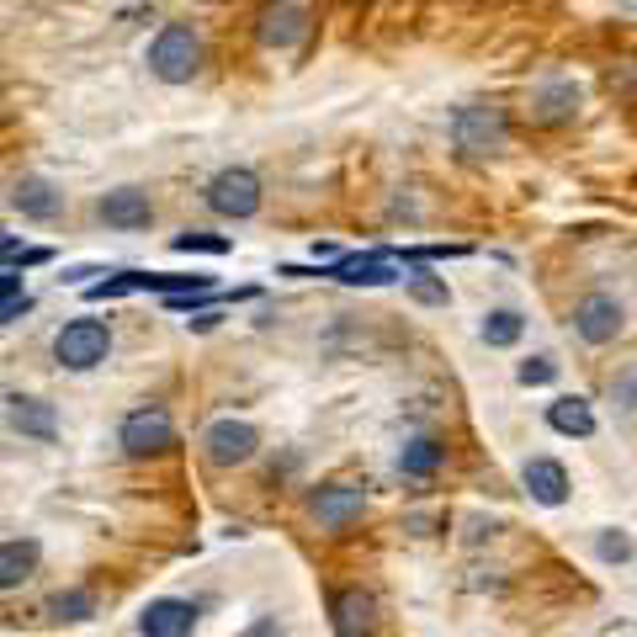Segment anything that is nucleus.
Listing matches in <instances>:
<instances>
[{
  "label": "nucleus",
  "instance_id": "obj_13",
  "mask_svg": "<svg viewBox=\"0 0 637 637\" xmlns=\"http://www.w3.org/2000/svg\"><path fill=\"white\" fill-rule=\"evenodd\" d=\"M362 505H366V494L356 484H325V488H314V499H308L314 520H319V526H330V531L362 516Z\"/></svg>",
  "mask_w": 637,
  "mask_h": 637
},
{
  "label": "nucleus",
  "instance_id": "obj_16",
  "mask_svg": "<svg viewBox=\"0 0 637 637\" xmlns=\"http://www.w3.org/2000/svg\"><path fill=\"white\" fill-rule=\"evenodd\" d=\"M547 425L558 430V436H579V441H590L595 436V409H590V398H552L547 404Z\"/></svg>",
  "mask_w": 637,
  "mask_h": 637
},
{
  "label": "nucleus",
  "instance_id": "obj_23",
  "mask_svg": "<svg viewBox=\"0 0 637 637\" xmlns=\"http://www.w3.org/2000/svg\"><path fill=\"white\" fill-rule=\"evenodd\" d=\"M171 250H182V255H229L234 240H223V234H208V229H186L171 240Z\"/></svg>",
  "mask_w": 637,
  "mask_h": 637
},
{
  "label": "nucleus",
  "instance_id": "obj_22",
  "mask_svg": "<svg viewBox=\"0 0 637 637\" xmlns=\"http://www.w3.org/2000/svg\"><path fill=\"white\" fill-rule=\"evenodd\" d=\"M48 616H54V622H91L96 595L91 590H59V595L48 601Z\"/></svg>",
  "mask_w": 637,
  "mask_h": 637
},
{
  "label": "nucleus",
  "instance_id": "obj_11",
  "mask_svg": "<svg viewBox=\"0 0 637 637\" xmlns=\"http://www.w3.org/2000/svg\"><path fill=\"white\" fill-rule=\"evenodd\" d=\"M11 208L32 218V223H54L64 212V191L48 176H22V182L11 186Z\"/></svg>",
  "mask_w": 637,
  "mask_h": 637
},
{
  "label": "nucleus",
  "instance_id": "obj_28",
  "mask_svg": "<svg viewBox=\"0 0 637 637\" xmlns=\"http://www.w3.org/2000/svg\"><path fill=\"white\" fill-rule=\"evenodd\" d=\"M28 308H32L28 293H6V308H0V325H17V319H22Z\"/></svg>",
  "mask_w": 637,
  "mask_h": 637
},
{
  "label": "nucleus",
  "instance_id": "obj_27",
  "mask_svg": "<svg viewBox=\"0 0 637 637\" xmlns=\"http://www.w3.org/2000/svg\"><path fill=\"white\" fill-rule=\"evenodd\" d=\"M611 394L622 398V409H627V415H637V372H627V377H616V383H611Z\"/></svg>",
  "mask_w": 637,
  "mask_h": 637
},
{
  "label": "nucleus",
  "instance_id": "obj_17",
  "mask_svg": "<svg viewBox=\"0 0 637 637\" xmlns=\"http://www.w3.org/2000/svg\"><path fill=\"white\" fill-rule=\"evenodd\" d=\"M441 441H430V436H415V441H404L398 447V473L404 479H430L436 468H441Z\"/></svg>",
  "mask_w": 637,
  "mask_h": 637
},
{
  "label": "nucleus",
  "instance_id": "obj_19",
  "mask_svg": "<svg viewBox=\"0 0 637 637\" xmlns=\"http://www.w3.org/2000/svg\"><path fill=\"white\" fill-rule=\"evenodd\" d=\"M298 37H304V11H298V6L266 11V22H261V43H266V48H287V43H298Z\"/></svg>",
  "mask_w": 637,
  "mask_h": 637
},
{
  "label": "nucleus",
  "instance_id": "obj_12",
  "mask_svg": "<svg viewBox=\"0 0 637 637\" xmlns=\"http://www.w3.org/2000/svg\"><path fill=\"white\" fill-rule=\"evenodd\" d=\"M319 276H334V282H345V287H388V282H398L394 255H388V250H372V255H345V261H334L330 272H319Z\"/></svg>",
  "mask_w": 637,
  "mask_h": 637
},
{
  "label": "nucleus",
  "instance_id": "obj_7",
  "mask_svg": "<svg viewBox=\"0 0 637 637\" xmlns=\"http://www.w3.org/2000/svg\"><path fill=\"white\" fill-rule=\"evenodd\" d=\"M622 325H627V308L616 304L611 293H590V298L574 308V334L584 345H611V340L622 334Z\"/></svg>",
  "mask_w": 637,
  "mask_h": 637
},
{
  "label": "nucleus",
  "instance_id": "obj_5",
  "mask_svg": "<svg viewBox=\"0 0 637 637\" xmlns=\"http://www.w3.org/2000/svg\"><path fill=\"white\" fill-rule=\"evenodd\" d=\"M255 447H261V436H255V425L244 420H212L202 430V457L212 468H244L255 457Z\"/></svg>",
  "mask_w": 637,
  "mask_h": 637
},
{
  "label": "nucleus",
  "instance_id": "obj_14",
  "mask_svg": "<svg viewBox=\"0 0 637 637\" xmlns=\"http://www.w3.org/2000/svg\"><path fill=\"white\" fill-rule=\"evenodd\" d=\"M520 484L526 494L547 505V510H558L563 499H569V473H563V462H552V457H531L526 468H520Z\"/></svg>",
  "mask_w": 637,
  "mask_h": 637
},
{
  "label": "nucleus",
  "instance_id": "obj_6",
  "mask_svg": "<svg viewBox=\"0 0 637 637\" xmlns=\"http://www.w3.org/2000/svg\"><path fill=\"white\" fill-rule=\"evenodd\" d=\"M118 441H122V452L128 457H154V452H165V447L176 441V425H171V415H165L160 404H150V409H133V415L122 420Z\"/></svg>",
  "mask_w": 637,
  "mask_h": 637
},
{
  "label": "nucleus",
  "instance_id": "obj_4",
  "mask_svg": "<svg viewBox=\"0 0 637 637\" xmlns=\"http://www.w3.org/2000/svg\"><path fill=\"white\" fill-rule=\"evenodd\" d=\"M208 208L223 212V218H255V212H261V182H255V171H244V165L218 171L208 182Z\"/></svg>",
  "mask_w": 637,
  "mask_h": 637
},
{
  "label": "nucleus",
  "instance_id": "obj_10",
  "mask_svg": "<svg viewBox=\"0 0 637 637\" xmlns=\"http://www.w3.org/2000/svg\"><path fill=\"white\" fill-rule=\"evenodd\" d=\"M96 212H101V223L107 229H122V234H133V229H150V197L139 191V186H118V191H107L101 202H96Z\"/></svg>",
  "mask_w": 637,
  "mask_h": 637
},
{
  "label": "nucleus",
  "instance_id": "obj_24",
  "mask_svg": "<svg viewBox=\"0 0 637 637\" xmlns=\"http://www.w3.org/2000/svg\"><path fill=\"white\" fill-rule=\"evenodd\" d=\"M404 287H409V298H415V304H425V308H447V304H452L447 282H441V276H430V272L404 276Z\"/></svg>",
  "mask_w": 637,
  "mask_h": 637
},
{
  "label": "nucleus",
  "instance_id": "obj_15",
  "mask_svg": "<svg viewBox=\"0 0 637 637\" xmlns=\"http://www.w3.org/2000/svg\"><path fill=\"white\" fill-rule=\"evenodd\" d=\"M372 611H377V601L366 590H340L334 595V637H366L372 633Z\"/></svg>",
  "mask_w": 637,
  "mask_h": 637
},
{
  "label": "nucleus",
  "instance_id": "obj_8",
  "mask_svg": "<svg viewBox=\"0 0 637 637\" xmlns=\"http://www.w3.org/2000/svg\"><path fill=\"white\" fill-rule=\"evenodd\" d=\"M6 420H11L17 436H28V441H43V447L59 441V415H54V404H43V398L6 394Z\"/></svg>",
  "mask_w": 637,
  "mask_h": 637
},
{
  "label": "nucleus",
  "instance_id": "obj_9",
  "mask_svg": "<svg viewBox=\"0 0 637 637\" xmlns=\"http://www.w3.org/2000/svg\"><path fill=\"white\" fill-rule=\"evenodd\" d=\"M197 622H202V616H197L191 601L165 595V601H150V606L139 611V637H191Z\"/></svg>",
  "mask_w": 637,
  "mask_h": 637
},
{
  "label": "nucleus",
  "instance_id": "obj_26",
  "mask_svg": "<svg viewBox=\"0 0 637 637\" xmlns=\"http://www.w3.org/2000/svg\"><path fill=\"white\" fill-rule=\"evenodd\" d=\"M552 377H558V362H552V356H531V362L516 366L520 388H542V383H552Z\"/></svg>",
  "mask_w": 637,
  "mask_h": 637
},
{
  "label": "nucleus",
  "instance_id": "obj_20",
  "mask_svg": "<svg viewBox=\"0 0 637 637\" xmlns=\"http://www.w3.org/2000/svg\"><path fill=\"white\" fill-rule=\"evenodd\" d=\"M574 107H579V91L569 86V80H558V86H542V91H537L531 118L537 122H563V118H574Z\"/></svg>",
  "mask_w": 637,
  "mask_h": 637
},
{
  "label": "nucleus",
  "instance_id": "obj_3",
  "mask_svg": "<svg viewBox=\"0 0 637 637\" xmlns=\"http://www.w3.org/2000/svg\"><path fill=\"white\" fill-rule=\"evenodd\" d=\"M505 112L499 107H457L452 112V144L462 154H494L505 150Z\"/></svg>",
  "mask_w": 637,
  "mask_h": 637
},
{
  "label": "nucleus",
  "instance_id": "obj_18",
  "mask_svg": "<svg viewBox=\"0 0 637 637\" xmlns=\"http://www.w3.org/2000/svg\"><path fill=\"white\" fill-rule=\"evenodd\" d=\"M32 569H37V542H11L0 547V584L6 590H17V584H28Z\"/></svg>",
  "mask_w": 637,
  "mask_h": 637
},
{
  "label": "nucleus",
  "instance_id": "obj_29",
  "mask_svg": "<svg viewBox=\"0 0 637 637\" xmlns=\"http://www.w3.org/2000/svg\"><path fill=\"white\" fill-rule=\"evenodd\" d=\"M250 637H282V627H272V622H261V627H250Z\"/></svg>",
  "mask_w": 637,
  "mask_h": 637
},
{
  "label": "nucleus",
  "instance_id": "obj_25",
  "mask_svg": "<svg viewBox=\"0 0 637 637\" xmlns=\"http://www.w3.org/2000/svg\"><path fill=\"white\" fill-rule=\"evenodd\" d=\"M595 552H601V563H633V537L627 531H595Z\"/></svg>",
  "mask_w": 637,
  "mask_h": 637
},
{
  "label": "nucleus",
  "instance_id": "obj_21",
  "mask_svg": "<svg viewBox=\"0 0 637 637\" xmlns=\"http://www.w3.org/2000/svg\"><path fill=\"white\" fill-rule=\"evenodd\" d=\"M479 334H484V345H516L520 334H526V319H520L516 308H494V314H484V325H479Z\"/></svg>",
  "mask_w": 637,
  "mask_h": 637
},
{
  "label": "nucleus",
  "instance_id": "obj_2",
  "mask_svg": "<svg viewBox=\"0 0 637 637\" xmlns=\"http://www.w3.org/2000/svg\"><path fill=\"white\" fill-rule=\"evenodd\" d=\"M112 351V330L101 319H69L59 334H54V362L69 366V372H91V366L107 362Z\"/></svg>",
  "mask_w": 637,
  "mask_h": 637
},
{
  "label": "nucleus",
  "instance_id": "obj_1",
  "mask_svg": "<svg viewBox=\"0 0 637 637\" xmlns=\"http://www.w3.org/2000/svg\"><path fill=\"white\" fill-rule=\"evenodd\" d=\"M197 64H202V43H197V32L186 28V22H165V28L154 32L150 69L165 86H186L197 75Z\"/></svg>",
  "mask_w": 637,
  "mask_h": 637
}]
</instances>
